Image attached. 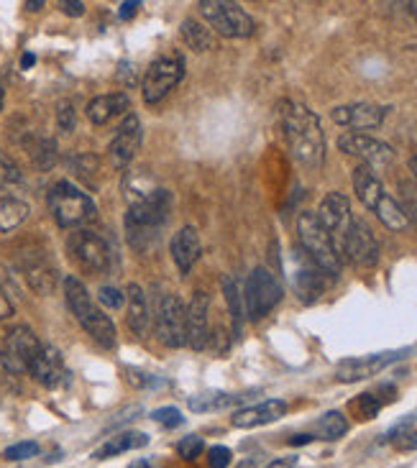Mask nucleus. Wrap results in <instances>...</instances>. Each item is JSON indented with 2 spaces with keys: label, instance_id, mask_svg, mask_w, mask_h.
<instances>
[{
  "label": "nucleus",
  "instance_id": "f257e3e1",
  "mask_svg": "<svg viewBox=\"0 0 417 468\" xmlns=\"http://www.w3.org/2000/svg\"><path fill=\"white\" fill-rule=\"evenodd\" d=\"M276 115H279L289 154L307 170H321L325 161V136H322L318 115L307 106L292 103V100H282L276 106Z\"/></svg>",
  "mask_w": 417,
  "mask_h": 468
},
{
  "label": "nucleus",
  "instance_id": "f03ea898",
  "mask_svg": "<svg viewBox=\"0 0 417 468\" xmlns=\"http://www.w3.org/2000/svg\"><path fill=\"white\" fill-rule=\"evenodd\" d=\"M172 213V195L167 189H154L146 200L129 205L126 213V238L131 249L149 251L159 243V235Z\"/></svg>",
  "mask_w": 417,
  "mask_h": 468
},
{
  "label": "nucleus",
  "instance_id": "7ed1b4c3",
  "mask_svg": "<svg viewBox=\"0 0 417 468\" xmlns=\"http://www.w3.org/2000/svg\"><path fill=\"white\" fill-rule=\"evenodd\" d=\"M65 297L69 310L77 317V323H80L82 328L87 330V335H90L97 345L113 348V345H115V326H113L111 317L93 302L87 287H85L80 280H75V277H67Z\"/></svg>",
  "mask_w": 417,
  "mask_h": 468
},
{
  "label": "nucleus",
  "instance_id": "20e7f679",
  "mask_svg": "<svg viewBox=\"0 0 417 468\" xmlns=\"http://www.w3.org/2000/svg\"><path fill=\"white\" fill-rule=\"evenodd\" d=\"M49 210L59 228H80L97 216L93 197L67 179L49 189Z\"/></svg>",
  "mask_w": 417,
  "mask_h": 468
},
{
  "label": "nucleus",
  "instance_id": "39448f33",
  "mask_svg": "<svg viewBox=\"0 0 417 468\" xmlns=\"http://www.w3.org/2000/svg\"><path fill=\"white\" fill-rule=\"evenodd\" d=\"M297 235H300V249L305 251L307 256L321 266L322 271H328L331 277H338L343 269V259L338 253L336 243L331 234L321 225V220L315 213H300L297 218Z\"/></svg>",
  "mask_w": 417,
  "mask_h": 468
},
{
  "label": "nucleus",
  "instance_id": "423d86ee",
  "mask_svg": "<svg viewBox=\"0 0 417 468\" xmlns=\"http://www.w3.org/2000/svg\"><path fill=\"white\" fill-rule=\"evenodd\" d=\"M67 253L75 264L80 266L85 274L103 277L108 274L113 266V251L108 241L95 231H75L67 238Z\"/></svg>",
  "mask_w": 417,
  "mask_h": 468
},
{
  "label": "nucleus",
  "instance_id": "0eeeda50",
  "mask_svg": "<svg viewBox=\"0 0 417 468\" xmlns=\"http://www.w3.org/2000/svg\"><path fill=\"white\" fill-rule=\"evenodd\" d=\"M200 14L210 23L213 32L225 39H249L257 23L233 0H200Z\"/></svg>",
  "mask_w": 417,
  "mask_h": 468
},
{
  "label": "nucleus",
  "instance_id": "6e6552de",
  "mask_svg": "<svg viewBox=\"0 0 417 468\" xmlns=\"http://www.w3.org/2000/svg\"><path fill=\"white\" fill-rule=\"evenodd\" d=\"M287 274L295 295H297L300 302H305V305L318 302V299L328 292V287H331V274L322 271L321 266L315 264L303 249L292 251Z\"/></svg>",
  "mask_w": 417,
  "mask_h": 468
},
{
  "label": "nucleus",
  "instance_id": "1a4fd4ad",
  "mask_svg": "<svg viewBox=\"0 0 417 468\" xmlns=\"http://www.w3.org/2000/svg\"><path fill=\"white\" fill-rule=\"evenodd\" d=\"M285 289L267 266H257L243 287V307L251 320H261L282 302Z\"/></svg>",
  "mask_w": 417,
  "mask_h": 468
},
{
  "label": "nucleus",
  "instance_id": "9d476101",
  "mask_svg": "<svg viewBox=\"0 0 417 468\" xmlns=\"http://www.w3.org/2000/svg\"><path fill=\"white\" fill-rule=\"evenodd\" d=\"M182 78H185V60L179 54H161L149 64L144 79H141L144 100L149 106H157L169 95V90H175Z\"/></svg>",
  "mask_w": 417,
  "mask_h": 468
},
{
  "label": "nucleus",
  "instance_id": "9b49d317",
  "mask_svg": "<svg viewBox=\"0 0 417 468\" xmlns=\"http://www.w3.org/2000/svg\"><path fill=\"white\" fill-rule=\"evenodd\" d=\"M154 330H157V338L167 348L187 345V307L179 297H161L157 315H154Z\"/></svg>",
  "mask_w": 417,
  "mask_h": 468
},
{
  "label": "nucleus",
  "instance_id": "f8f14e48",
  "mask_svg": "<svg viewBox=\"0 0 417 468\" xmlns=\"http://www.w3.org/2000/svg\"><path fill=\"white\" fill-rule=\"evenodd\" d=\"M39 348H41V344H39L36 333L26 326H18V328L8 330V335L3 338L0 363L8 374H23V372H29Z\"/></svg>",
  "mask_w": 417,
  "mask_h": 468
},
{
  "label": "nucleus",
  "instance_id": "ddd939ff",
  "mask_svg": "<svg viewBox=\"0 0 417 468\" xmlns=\"http://www.w3.org/2000/svg\"><path fill=\"white\" fill-rule=\"evenodd\" d=\"M338 253H340V259H349L358 269H371L379 262V241L364 220L353 218L340 241Z\"/></svg>",
  "mask_w": 417,
  "mask_h": 468
},
{
  "label": "nucleus",
  "instance_id": "4468645a",
  "mask_svg": "<svg viewBox=\"0 0 417 468\" xmlns=\"http://www.w3.org/2000/svg\"><path fill=\"white\" fill-rule=\"evenodd\" d=\"M338 149L343 151V154L349 156H356V159H361V164H367L371 170H376V167H389L392 161H394V149L385 143V141L379 139H371L367 133H343L340 139H338Z\"/></svg>",
  "mask_w": 417,
  "mask_h": 468
},
{
  "label": "nucleus",
  "instance_id": "2eb2a0df",
  "mask_svg": "<svg viewBox=\"0 0 417 468\" xmlns=\"http://www.w3.org/2000/svg\"><path fill=\"white\" fill-rule=\"evenodd\" d=\"M18 269L26 277L29 287L39 295H51L57 281H59V271L51 264L47 251H23L18 253Z\"/></svg>",
  "mask_w": 417,
  "mask_h": 468
},
{
  "label": "nucleus",
  "instance_id": "dca6fc26",
  "mask_svg": "<svg viewBox=\"0 0 417 468\" xmlns=\"http://www.w3.org/2000/svg\"><path fill=\"white\" fill-rule=\"evenodd\" d=\"M318 220H321V225L331 234L333 238V243H336V249H340V241H343V235L349 231V225H351V200L343 195V192H328L325 197H322L321 207H318Z\"/></svg>",
  "mask_w": 417,
  "mask_h": 468
},
{
  "label": "nucleus",
  "instance_id": "f3484780",
  "mask_svg": "<svg viewBox=\"0 0 417 468\" xmlns=\"http://www.w3.org/2000/svg\"><path fill=\"white\" fill-rule=\"evenodd\" d=\"M407 351H386V353H374V356H361V359H346L336 366V379L343 384H356V381H364L371 379L379 372H385L389 363H394L402 359Z\"/></svg>",
  "mask_w": 417,
  "mask_h": 468
},
{
  "label": "nucleus",
  "instance_id": "a211bd4d",
  "mask_svg": "<svg viewBox=\"0 0 417 468\" xmlns=\"http://www.w3.org/2000/svg\"><path fill=\"white\" fill-rule=\"evenodd\" d=\"M139 149H141V121H139V115L129 113V115L123 118V124L118 125L111 146H108L113 167L126 170L131 161H133V156H136Z\"/></svg>",
  "mask_w": 417,
  "mask_h": 468
},
{
  "label": "nucleus",
  "instance_id": "6ab92c4d",
  "mask_svg": "<svg viewBox=\"0 0 417 468\" xmlns=\"http://www.w3.org/2000/svg\"><path fill=\"white\" fill-rule=\"evenodd\" d=\"M386 108L382 106H374V103H351V106H338L331 110V118L338 125H346L353 128V133L358 131H374L385 124Z\"/></svg>",
  "mask_w": 417,
  "mask_h": 468
},
{
  "label": "nucleus",
  "instance_id": "aec40b11",
  "mask_svg": "<svg viewBox=\"0 0 417 468\" xmlns=\"http://www.w3.org/2000/svg\"><path fill=\"white\" fill-rule=\"evenodd\" d=\"M29 374L33 376V381H39L47 390H57L67 381V366L62 353L54 345H44L39 348V353L33 356Z\"/></svg>",
  "mask_w": 417,
  "mask_h": 468
},
{
  "label": "nucleus",
  "instance_id": "412c9836",
  "mask_svg": "<svg viewBox=\"0 0 417 468\" xmlns=\"http://www.w3.org/2000/svg\"><path fill=\"white\" fill-rule=\"evenodd\" d=\"M210 341V297L195 292L187 305V345L193 351H205Z\"/></svg>",
  "mask_w": 417,
  "mask_h": 468
},
{
  "label": "nucleus",
  "instance_id": "4be33fe9",
  "mask_svg": "<svg viewBox=\"0 0 417 468\" xmlns=\"http://www.w3.org/2000/svg\"><path fill=\"white\" fill-rule=\"evenodd\" d=\"M285 415H287V402L285 399H267L261 405H251L239 409L233 415V427L251 430V427H261V425L276 422L279 418H285Z\"/></svg>",
  "mask_w": 417,
  "mask_h": 468
},
{
  "label": "nucleus",
  "instance_id": "5701e85b",
  "mask_svg": "<svg viewBox=\"0 0 417 468\" xmlns=\"http://www.w3.org/2000/svg\"><path fill=\"white\" fill-rule=\"evenodd\" d=\"M200 253H203V241L193 225H185L182 231H177L172 238V259H175L179 274H190Z\"/></svg>",
  "mask_w": 417,
  "mask_h": 468
},
{
  "label": "nucleus",
  "instance_id": "b1692460",
  "mask_svg": "<svg viewBox=\"0 0 417 468\" xmlns=\"http://www.w3.org/2000/svg\"><path fill=\"white\" fill-rule=\"evenodd\" d=\"M353 192H356V197L361 200L364 207H369L374 210L376 205L382 203V197H385V185H382V179L376 177V172L367 167V164H358L356 170H353Z\"/></svg>",
  "mask_w": 417,
  "mask_h": 468
},
{
  "label": "nucleus",
  "instance_id": "393cba45",
  "mask_svg": "<svg viewBox=\"0 0 417 468\" xmlns=\"http://www.w3.org/2000/svg\"><path fill=\"white\" fill-rule=\"evenodd\" d=\"M131 108V100L126 93H111L100 95L95 100H90L87 106V118L95 125L111 124L115 115H126Z\"/></svg>",
  "mask_w": 417,
  "mask_h": 468
},
{
  "label": "nucleus",
  "instance_id": "a878e982",
  "mask_svg": "<svg viewBox=\"0 0 417 468\" xmlns=\"http://www.w3.org/2000/svg\"><path fill=\"white\" fill-rule=\"evenodd\" d=\"M126 299H129V328L136 335H146L151 328V310H149L144 289L139 284H131L126 289Z\"/></svg>",
  "mask_w": 417,
  "mask_h": 468
},
{
  "label": "nucleus",
  "instance_id": "bb28decb",
  "mask_svg": "<svg viewBox=\"0 0 417 468\" xmlns=\"http://www.w3.org/2000/svg\"><path fill=\"white\" fill-rule=\"evenodd\" d=\"M144 445H149V436H146V433L126 430V433H121V436L111 437L108 443H103V445L93 453V458H97V461H105V458H115V455H121V453L144 448Z\"/></svg>",
  "mask_w": 417,
  "mask_h": 468
},
{
  "label": "nucleus",
  "instance_id": "cd10ccee",
  "mask_svg": "<svg viewBox=\"0 0 417 468\" xmlns=\"http://www.w3.org/2000/svg\"><path fill=\"white\" fill-rule=\"evenodd\" d=\"M29 213L32 210H29V205L23 203V200H18V197H3L0 200V231L3 234L16 231L18 225L29 218Z\"/></svg>",
  "mask_w": 417,
  "mask_h": 468
},
{
  "label": "nucleus",
  "instance_id": "c85d7f7f",
  "mask_svg": "<svg viewBox=\"0 0 417 468\" xmlns=\"http://www.w3.org/2000/svg\"><path fill=\"white\" fill-rule=\"evenodd\" d=\"M223 295H225V302H228V310H231V317H233V335L239 338L241 335V323L243 317H246V307H243V292L239 289V281L233 280V277H223Z\"/></svg>",
  "mask_w": 417,
  "mask_h": 468
},
{
  "label": "nucleus",
  "instance_id": "c756f323",
  "mask_svg": "<svg viewBox=\"0 0 417 468\" xmlns=\"http://www.w3.org/2000/svg\"><path fill=\"white\" fill-rule=\"evenodd\" d=\"M179 32H182L185 44L195 49V51H208V49H213V32H210L205 23H200L197 18H185Z\"/></svg>",
  "mask_w": 417,
  "mask_h": 468
},
{
  "label": "nucleus",
  "instance_id": "7c9ffc66",
  "mask_svg": "<svg viewBox=\"0 0 417 468\" xmlns=\"http://www.w3.org/2000/svg\"><path fill=\"white\" fill-rule=\"evenodd\" d=\"M241 402V397H233V394H225V391H205V394H195L187 399V407L193 412H218L225 407Z\"/></svg>",
  "mask_w": 417,
  "mask_h": 468
},
{
  "label": "nucleus",
  "instance_id": "2f4dec72",
  "mask_svg": "<svg viewBox=\"0 0 417 468\" xmlns=\"http://www.w3.org/2000/svg\"><path fill=\"white\" fill-rule=\"evenodd\" d=\"M374 213H376V218L382 220V225L389 228V231H404L410 225V220L404 216L402 205L394 197H389V195L382 197V203L374 207Z\"/></svg>",
  "mask_w": 417,
  "mask_h": 468
},
{
  "label": "nucleus",
  "instance_id": "473e14b6",
  "mask_svg": "<svg viewBox=\"0 0 417 468\" xmlns=\"http://www.w3.org/2000/svg\"><path fill=\"white\" fill-rule=\"evenodd\" d=\"M26 149H29L32 161L41 170V172H47V170L54 167V161H57V143H54L51 139L32 136V139L26 141Z\"/></svg>",
  "mask_w": 417,
  "mask_h": 468
},
{
  "label": "nucleus",
  "instance_id": "72a5a7b5",
  "mask_svg": "<svg viewBox=\"0 0 417 468\" xmlns=\"http://www.w3.org/2000/svg\"><path fill=\"white\" fill-rule=\"evenodd\" d=\"M315 430H318V436L322 440H338V437H343L349 433V420H346L343 412L331 409V412H325L321 420H318Z\"/></svg>",
  "mask_w": 417,
  "mask_h": 468
},
{
  "label": "nucleus",
  "instance_id": "f704fd0d",
  "mask_svg": "<svg viewBox=\"0 0 417 468\" xmlns=\"http://www.w3.org/2000/svg\"><path fill=\"white\" fill-rule=\"evenodd\" d=\"M21 179H23V174L18 170L16 161L5 154V151H0V188H14Z\"/></svg>",
  "mask_w": 417,
  "mask_h": 468
},
{
  "label": "nucleus",
  "instance_id": "c9c22d12",
  "mask_svg": "<svg viewBox=\"0 0 417 468\" xmlns=\"http://www.w3.org/2000/svg\"><path fill=\"white\" fill-rule=\"evenodd\" d=\"M203 451H205V440L197 436L182 437V440L177 443V453H179L185 461H195V458H200V453Z\"/></svg>",
  "mask_w": 417,
  "mask_h": 468
},
{
  "label": "nucleus",
  "instance_id": "e433bc0d",
  "mask_svg": "<svg viewBox=\"0 0 417 468\" xmlns=\"http://www.w3.org/2000/svg\"><path fill=\"white\" fill-rule=\"evenodd\" d=\"M57 125H59V131H75V125H77V115H75V106L69 103V100H62L59 106H57Z\"/></svg>",
  "mask_w": 417,
  "mask_h": 468
},
{
  "label": "nucleus",
  "instance_id": "4c0bfd02",
  "mask_svg": "<svg viewBox=\"0 0 417 468\" xmlns=\"http://www.w3.org/2000/svg\"><path fill=\"white\" fill-rule=\"evenodd\" d=\"M33 455H39V445L32 440L29 443H16V445L5 448V453H3L5 461H29Z\"/></svg>",
  "mask_w": 417,
  "mask_h": 468
},
{
  "label": "nucleus",
  "instance_id": "58836bf2",
  "mask_svg": "<svg viewBox=\"0 0 417 468\" xmlns=\"http://www.w3.org/2000/svg\"><path fill=\"white\" fill-rule=\"evenodd\" d=\"M97 299H100L103 307H111V310H121L126 305V295L121 289H115V287H100Z\"/></svg>",
  "mask_w": 417,
  "mask_h": 468
},
{
  "label": "nucleus",
  "instance_id": "ea45409f",
  "mask_svg": "<svg viewBox=\"0 0 417 468\" xmlns=\"http://www.w3.org/2000/svg\"><path fill=\"white\" fill-rule=\"evenodd\" d=\"M151 418H154V422H159L161 427H169V430H172V427H179V425L185 422L182 420V412H179L177 407H159V409H154Z\"/></svg>",
  "mask_w": 417,
  "mask_h": 468
},
{
  "label": "nucleus",
  "instance_id": "a19ab883",
  "mask_svg": "<svg viewBox=\"0 0 417 468\" xmlns=\"http://www.w3.org/2000/svg\"><path fill=\"white\" fill-rule=\"evenodd\" d=\"M233 453L228 451L225 445H213L208 451V466L210 468H228L231 466Z\"/></svg>",
  "mask_w": 417,
  "mask_h": 468
},
{
  "label": "nucleus",
  "instance_id": "79ce46f5",
  "mask_svg": "<svg viewBox=\"0 0 417 468\" xmlns=\"http://www.w3.org/2000/svg\"><path fill=\"white\" fill-rule=\"evenodd\" d=\"M402 189H404V203H402V210H404L407 220L417 225V189L407 188V185H402Z\"/></svg>",
  "mask_w": 417,
  "mask_h": 468
},
{
  "label": "nucleus",
  "instance_id": "37998d69",
  "mask_svg": "<svg viewBox=\"0 0 417 468\" xmlns=\"http://www.w3.org/2000/svg\"><path fill=\"white\" fill-rule=\"evenodd\" d=\"M358 409H361V415L371 420V418H376V412L382 409V402L374 397V394H361V399H358Z\"/></svg>",
  "mask_w": 417,
  "mask_h": 468
},
{
  "label": "nucleus",
  "instance_id": "c03bdc74",
  "mask_svg": "<svg viewBox=\"0 0 417 468\" xmlns=\"http://www.w3.org/2000/svg\"><path fill=\"white\" fill-rule=\"evenodd\" d=\"M394 443H397V448H400V451H417V430L410 427V430H407V433H402Z\"/></svg>",
  "mask_w": 417,
  "mask_h": 468
},
{
  "label": "nucleus",
  "instance_id": "a18cd8bd",
  "mask_svg": "<svg viewBox=\"0 0 417 468\" xmlns=\"http://www.w3.org/2000/svg\"><path fill=\"white\" fill-rule=\"evenodd\" d=\"M59 8H62V14L75 18L85 14V3L82 0H65V3H59Z\"/></svg>",
  "mask_w": 417,
  "mask_h": 468
},
{
  "label": "nucleus",
  "instance_id": "49530a36",
  "mask_svg": "<svg viewBox=\"0 0 417 468\" xmlns=\"http://www.w3.org/2000/svg\"><path fill=\"white\" fill-rule=\"evenodd\" d=\"M118 79L123 82V85H136V69H133V64L131 62H121V69H118Z\"/></svg>",
  "mask_w": 417,
  "mask_h": 468
},
{
  "label": "nucleus",
  "instance_id": "de8ad7c7",
  "mask_svg": "<svg viewBox=\"0 0 417 468\" xmlns=\"http://www.w3.org/2000/svg\"><path fill=\"white\" fill-rule=\"evenodd\" d=\"M139 8H141V3H133V0H126V3H121V8H118V16L123 18V21H129L139 14Z\"/></svg>",
  "mask_w": 417,
  "mask_h": 468
},
{
  "label": "nucleus",
  "instance_id": "09e8293b",
  "mask_svg": "<svg viewBox=\"0 0 417 468\" xmlns=\"http://www.w3.org/2000/svg\"><path fill=\"white\" fill-rule=\"evenodd\" d=\"M14 315V305H11V299L5 297V292L0 289V320H5V317H11Z\"/></svg>",
  "mask_w": 417,
  "mask_h": 468
},
{
  "label": "nucleus",
  "instance_id": "8fccbe9b",
  "mask_svg": "<svg viewBox=\"0 0 417 468\" xmlns=\"http://www.w3.org/2000/svg\"><path fill=\"white\" fill-rule=\"evenodd\" d=\"M267 468H297V458H276Z\"/></svg>",
  "mask_w": 417,
  "mask_h": 468
},
{
  "label": "nucleus",
  "instance_id": "3c124183",
  "mask_svg": "<svg viewBox=\"0 0 417 468\" xmlns=\"http://www.w3.org/2000/svg\"><path fill=\"white\" fill-rule=\"evenodd\" d=\"M289 443L292 445H307V443H313V436H295Z\"/></svg>",
  "mask_w": 417,
  "mask_h": 468
},
{
  "label": "nucleus",
  "instance_id": "603ef678",
  "mask_svg": "<svg viewBox=\"0 0 417 468\" xmlns=\"http://www.w3.org/2000/svg\"><path fill=\"white\" fill-rule=\"evenodd\" d=\"M129 468H157V466H154V463H151L149 458H139V461H133Z\"/></svg>",
  "mask_w": 417,
  "mask_h": 468
},
{
  "label": "nucleus",
  "instance_id": "864d4df0",
  "mask_svg": "<svg viewBox=\"0 0 417 468\" xmlns=\"http://www.w3.org/2000/svg\"><path fill=\"white\" fill-rule=\"evenodd\" d=\"M33 62H36V57H33V54H23V60H21V67H23V69H29Z\"/></svg>",
  "mask_w": 417,
  "mask_h": 468
},
{
  "label": "nucleus",
  "instance_id": "5fc2aeb1",
  "mask_svg": "<svg viewBox=\"0 0 417 468\" xmlns=\"http://www.w3.org/2000/svg\"><path fill=\"white\" fill-rule=\"evenodd\" d=\"M26 8H29V11H41L44 3H41V0H36V3H26Z\"/></svg>",
  "mask_w": 417,
  "mask_h": 468
},
{
  "label": "nucleus",
  "instance_id": "6e6d98bb",
  "mask_svg": "<svg viewBox=\"0 0 417 468\" xmlns=\"http://www.w3.org/2000/svg\"><path fill=\"white\" fill-rule=\"evenodd\" d=\"M410 172H412V177H415V179H417V154L412 156V159H410Z\"/></svg>",
  "mask_w": 417,
  "mask_h": 468
},
{
  "label": "nucleus",
  "instance_id": "4d7b16f0",
  "mask_svg": "<svg viewBox=\"0 0 417 468\" xmlns=\"http://www.w3.org/2000/svg\"><path fill=\"white\" fill-rule=\"evenodd\" d=\"M407 8H410V14H412V16H415V21H417V0H412V3L407 5Z\"/></svg>",
  "mask_w": 417,
  "mask_h": 468
},
{
  "label": "nucleus",
  "instance_id": "13d9d810",
  "mask_svg": "<svg viewBox=\"0 0 417 468\" xmlns=\"http://www.w3.org/2000/svg\"><path fill=\"white\" fill-rule=\"evenodd\" d=\"M3 95L5 93H3V82H0V108H3Z\"/></svg>",
  "mask_w": 417,
  "mask_h": 468
}]
</instances>
